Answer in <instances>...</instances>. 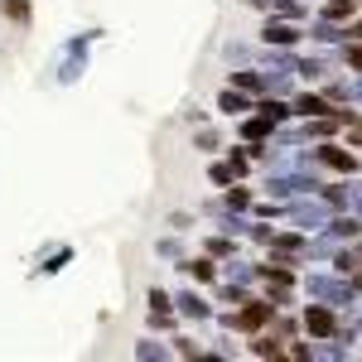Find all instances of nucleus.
Returning <instances> with one entry per match:
<instances>
[{"label":"nucleus","mask_w":362,"mask_h":362,"mask_svg":"<svg viewBox=\"0 0 362 362\" xmlns=\"http://www.w3.org/2000/svg\"><path fill=\"white\" fill-rule=\"evenodd\" d=\"M324 160H329L334 169H353V155H343V150H334V145L324 150Z\"/></svg>","instance_id":"3"},{"label":"nucleus","mask_w":362,"mask_h":362,"mask_svg":"<svg viewBox=\"0 0 362 362\" xmlns=\"http://www.w3.org/2000/svg\"><path fill=\"white\" fill-rule=\"evenodd\" d=\"M348 63H353V68H362V49H353V54H348Z\"/></svg>","instance_id":"5"},{"label":"nucleus","mask_w":362,"mask_h":362,"mask_svg":"<svg viewBox=\"0 0 362 362\" xmlns=\"http://www.w3.org/2000/svg\"><path fill=\"white\" fill-rule=\"evenodd\" d=\"M305 329H309V334H319V338H329V334H334V314H329V309H309Z\"/></svg>","instance_id":"1"},{"label":"nucleus","mask_w":362,"mask_h":362,"mask_svg":"<svg viewBox=\"0 0 362 362\" xmlns=\"http://www.w3.org/2000/svg\"><path fill=\"white\" fill-rule=\"evenodd\" d=\"M300 112H309V116H319V112H324V102H319V97H305V102H300Z\"/></svg>","instance_id":"4"},{"label":"nucleus","mask_w":362,"mask_h":362,"mask_svg":"<svg viewBox=\"0 0 362 362\" xmlns=\"http://www.w3.org/2000/svg\"><path fill=\"white\" fill-rule=\"evenodd\" d=\"M261 319H266V305H251V309H242V314H237V329H256Z\"/></svg>","instance_id":"2"}]
</instances>
